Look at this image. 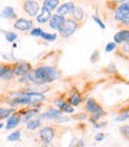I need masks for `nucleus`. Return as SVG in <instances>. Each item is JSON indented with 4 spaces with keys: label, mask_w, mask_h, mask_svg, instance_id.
<instances>
[{
    "label": "nucleus",
    "mask_w": 129,
    "mask_h": 147,
    "mask_svg": "<svg viewBox=\"0 0 129 147\" xmlns=\"http://www.w3.org/2000/svg\"><path fill=\"white\" fill-rule=\"evenodd\" d=\"M75 119L77 120H84V119H86V115L85 114H79V115L75 116Z\"/></svg>",
    "instance_id": "58836bf2"
},
{
    "label": "nucleus",
    "mask_w": 129,
    "mask_h": 147,
    "mask_svg": "<svg viewBox=\"0 0 129 147\" xmlns=\"http://www.w3.org/2000/svg\"><path fill=\"white\" fill-rule=\"evenodd\" d=\"M23 10L30 17H36L40 12V4L37 0H25L23 3Z\"/></svg>",
    "instance_id": "7ed1b4c3"
},
{
    "label": "nucleus",
    "mask_w": 129,
    "mask_h": 147,
    "mask_svg": "<svg viewBox=\"0 0 129 147\" xmlns=\"http://www.w3.org/2000/svg\"><path fill=\"white\" fill-rule=\"evenodd\" d=\"M1 17L6 18V19H14L16 18V12L12 6H6L1 11Z\"/></svg>",
    "instance_id": "2eb2a0df"
},
{
    "label": "nucleus",
    "mask_w": 129,
    "mask_h": 147,
    "mask_svg": "<svg viewBox=\"0 0 129 147\" xmlns=\"http://www.w3.org/2000/svg\"><path fill=\"white\" fill-rule=\"evenodd\" d=\"M0 17H1V12H0Z\"/></svg>",
    "instance_id": "37998d69"
},
{
    "label": "nucleus",
    "mask_w": 129,
    "mask_h": 147,
    "mask_svg": "<svg viewBox=\"0 0 129 147\" xmlns=\"http://www.w3.org/2000/svg\"><path fill=\"white\" fill-rule=\"evenodd\" d=\"M12 67H13L14 76H17V77H24V76L28 74L29 72L32 71L31 65L25 62V61H18V62L14 63Z\"/></svg>",
    "instance_id": "20e7f679"
},
{
    "label": "nucleus",
    "mask_w": 129,
    "mask_h": 147,
    "mask_svg": "<svg viewBox=\"0 0 129 147\" xmlns=\"http://www.w3.org/2000/svg\"><path fill=\"white\" fill-rule=\"evenodd\" d=\"M50 18H52V12L42 6L41 12H38V14L36 16V20H37V23H40V24L48 23V22L50 20Z\"/></svg>",
    "instance_id": "9b49d317"
},
{
    "label": "nucleus",
    "mask_w": 129,
    "mask_h": 147,
    "mask_svg": "<svg viewBox=\"0 0 129 147\" xmlns=\"http://www.w3.org/2000/svg\"><path fill=\"white\" fill-rule=\"evenodd\" d=\"M14 113V109L10 108H0V120L1 119H7L9 116H11Z\"/></svg>",
    "instance_id": "aec40b11"
},
{
    "label": "nucleus",
    "mask_w": 129,
    "mask_h": 147,
    "mask_svg": "<svg viewBox=\"0 0 129 147\" xmlns=\"http://www.w3.org/2000/svg\"><path fill=\"white\" fill-rule=\"evenodd\" d=\"M92 19H93V20H95V22H96V23L98 24V26H100V28H102V29H105V25H104V23H103V22H102V20H100V19H99V18L97 17V16H93V17H92Z\"/></svg>",
    "instance_id": "7c9ffc66"
},
{
    "label": "nucleus",
    "mask_w": 129,
    "mask_h": 147,
    "mask_svg": "<svg viewBox=\"0 0 129 147\" xmlns=\"http://www.w3.org/2000/svg\"><path fill=\"white\" fill-rule=\"evenodd\" d=\"M120 133L123 135L126 139H128L129 140V126H123L120 128Z\"/></svg>",
    "instance_id": "cd10ccee"
},
{
    "label": "nucleus",
    "mask_w": 129,
    "mask_h": 147,
    "mask_svg": "<svg viewBox=\"0 0 129 147\" xmlns=\"http://www.w3.org/2000/svg\"><path fill=\"white\" fill-rule=\"evenodd\" d=\"M84 145H85L84 141L80 140V139H73L68 147H84Z\"/></svg>",
    "instance_id": "393cba45"
},
{
    "label": "nucleus",
    "mask_w": 129,
    "mask_h": 147,
    "mask_svg": "<svg viewBox=\"0 0 129 147\" xmlns=\"http://www.w3.org/2000/svg\"><path fill=\"white\" fill-rule=\"evenodd\" d=\"M122 24H126V25H129V13L126 16V18L122 20Z\"/></svg>",
    "instance_id": "4c0bfd02"
},
{
    "label": "nucleus",
    "mask_w": 129,
    "mask_h": 147,
    "mask_svg": "<svg viewBox=\"0 0 129 147\" xmlns=\"http://www.w3.org/2000/svg\"><path fill=\"white\" fill-rule=\"evenodd\" d=\"M72 14H73V19L74 20H77V22L83 20V18H84V10H83V7L75 6L73 12H72Z\"/></svg>",
    "instance_id": "a211bd4d"
},
{
    "label": "nucleus",
    "mask_w": 129,
    "mask_h": 147,
    "mask_svg": "<svg viewBox=\"0 0 129 147\" xmlns=\"http://www.w3.org/2000/svg\"><path fill=\"white\" fill-rule=\"evenodd\" d=\"M55 129L53 127L46 126L40 130V139L43 144H50L55 139Z\"/></svg>",
    "instance_id": "39448f33"
},
{
    "label": "nucleus",
    "mask_w": 129,
    "mask_h": 147,
    "mask_svg": "<svg viewBox=\"0 0 129 147\" xmlns=\"http://www.w3.org/2000/svg\"><path fill=\"white\" fill-rule=\"evenodd\" d=\"M41 37H42L43 40L48 41V42H52V41H55V40H56V35H55V34H49V32L43 31V34L41 35Z\"/></svg>",
    "instance_id": "b1692460"
},
{
    "label": "nucleus",
    "mask_w": 129,
    "mask_h": 147,
    "mask_svg": "<svg viewBox=\"0 0 129 147\" xmlns=\"http://www.w3.org/2000/svg\"><path fill=\"white\" fill-rule=\"evenodd\" d=\"M69 119L68 117H62V116H59V117H56V119L54 120L55 122H67Z\"/></svg>",
    "instance_id": "2f4dec72"
},
{
    "label": "nucleus",
    "mask_w": 129,
    "mask_h": 147,
    "mask_svg": "<svg viewBox=\"0 0 129 147\" xmlns=\"http://www.w3.org/2000/svg\"><path fill=\"white\" fill-rule=\"evenodd\" d=\"M59 109L61 110V113H67V114H73V113H74L73 105H71L68 102H64Z\"/></svg>",
    "instance_id": "412c9836"
},
{
    "label": "nucleus",
    "mask_w": 129,
    "mask_h": 147,
    "mask_svg": "<svg viewBox=\"0 0 129 147\" xmlns=\"http://www.w3.org/2000/svg\"><path fill=\"white\" fill-rule=\"evenodd\" d=\"M115 43H126L129 42V30H120L114 36Z\"/></svg>",
    "instance_id": "ddd939ff"
},
{
    "label": "nucleus",
    "mask_w": 129,
    "mask_h": 147,
    "mask_svg": "<svg viewBox=\"0 0 129 147\" xmlns=\"http://www.w3.org/2000/svg\"><path fill=\"white\" fill-rule=\"evenodd\" d=\"M108 72H110V73H115V72H116V67H115L114 63L109 65V67H108Z\"/></svg>",
    "instance_id": "f704fd0d"
},
{
    "label": "nucleus",
    "mask_w": 129,
    "mask_h": 147,
    "mask_svg": "<svg viewBox=\"0 0 129 147\" xmlns=\"http://www.w3.org/2000/svg\"><path fill=\"white\" fill-rule=\"evenodd\" d=\"M115 48H116V43H115V42H110V43H108V45H106V47H105V51L110 53V51L115 50Z\"/></svg>",
    "instance_id": "c756f323"
},
{
    "label": "nucleus",
    "mask_w": 129,
    "mask_h": 147,
    "mask_svg": "<svg viewBox=\"0 0 129 147\" xmlns=\"http://www.w3.org/2000/svg\"><path fill=\"white\" fill-rule=\"evenodd\" d=\"M127 1H129V0H127Z\"/></svg>",
    "instance_id": "c03bdc74"
},
{
    "label": "nucleus",
    "mask_w": 129,
    "mask_h": 147,
    "mask_svg": "<svg viewBox=\"0 0 129 147\" xmlns=\"http://www.w3.org/2000/svg\"><path fill=\"white\" fill-rule=\"evenodd\" d=\"M98 56H99V53H98V51H95V54L91 55V61H92V62H96L97 59H98Z\"/></svg>",
    "instance_id": "72a5a7b5"
},
{
    "label": "nucleus",
    "mask_w": 129,
    "mask_h": 147,
    "mask_svg": "<svg viewBox=\"0 0 129 147\" xmlns=\"http://www.w3.org/2000/svg\"><path fill=\"white\" fill-rule=\"evenodd\" d=\"M37 114H38V109H25L24 111H20L22 121H23L24 123H26L28 121L34 119L35 115H37Z\"/></svg>",
    "instance_id": "4468645a"
},
{
    "label": "nucleus",
    "mask_w": 129,
    "mask_h": 147,
    "mask_svg": "<svg viewBox=\"0 0 129 147\" xmlns=\"http://www.w3.org/2000/svg\"><path fill=\"white\" fill-rule=\"evenodd\" d=\"M42 147H53L52 145H50V144H43V146Z\"/></svg>",
    "instance_id": "a19ab883"
},
{
    "label": "nucleus",
    "mask_w": 129,
    "mask_h": 147,
    "mask_svg": "<svg viewBox=\"0 0 129 147\" xmlns=\"http://www.w3.org/2000/svg\"><path fill=\"white\" fill-rule=\"evenodd\" d=\"M14 29L19 31H29L32 29V20L26 19V18H18L13 24Z\"/></svg>",
    "instance_id": "423d86ee"
},
{
    "label": "nucleus",
    "mask_w": 129,
    "mask_h": 147,
    "mask_svg": "<svg viewBox=\"0 0 129 147\" xmlns=\"http://www.w3.org/2000/svg\"><path fill=\"white\" fill-rule=\"evenodd\" d=\"M25 77L28 82L41 86L56 80L60 77V73L56 68L52 67V66H40V67L29 72Z\"/></svg>",
    "instance_id": "f257e3e1"
},
{
    "label": "nucleus",
    "mask_w": 129,
    "mask_h": 147,
    "mask_svg": "<svg viewBox=\"0 0 129 147\" xmlns=\"http://www.w3.org/2000/svg\"><path fill=\"white\" fill-rule=\"evenodd\" d=\"M5 37H6V41L7 42H10V43H12V42H14L17 40V34L16 32H12V31H6L5 32Z\"/></svg>",
    "instance_id": "5701e85b"
},
{
    "label": "nucleus",
    "mask_w": 129,
    "mask_h": 147,
    "mask_svg": "<svg viewBox=\"0 0 129 147\" xmlns=\"http://www.w3.org/2000/svg\"><path fill=\"white\" fill-rule=\"evenodd\" d=\"M83 102V98H81V96L79 94L77 91H74L73 93L71 94V97H69V104L71 105H73V107H77V105H79L80 103Z\"/></svg>",
    "instance_id": "f3484780"
},
{
    "label": "nucleus",
    "mask_w": 129,
    "mask_h": 147,
    "mask_svg": "<svg viewBox=\"0 0 129 147\" xmlns=\"http://www.w3.org/2000/svg\"><path fill=\"white\" fill-rule=\"evenodd\" d=\"M22 121V115L20 113H13L11 116L7 117L6 122V129H13L16 128Z\"/></svg>",
    "instance_id": "1a4fd4ad"
},
{
    "label": "nucleus",
    "mask_w": 129,
    "mask_h": 147,
    "mask_svg": "<svg viewBox=\"0 0 129 147\" xmlns=\"http://www.w3.org/2000/svg\"><path fill=\"white\" fill-rule=\"evenodd\" d=\"M37 1H38V0H37Z\"/></svg>",
    "instance_id": "a18cd8bd"
},
{
    "label": "nucleus",
    "mask_w": 129,
    "mask_h": 147,
    "mask_svg": "<svg viewBox=\"0 0 129 147\" xmlns=\"http://www.w3.org/2000/svg\"><path fill=\"white\" fill-rule=\"evenodd\" d=\"M122 50H123L124 53L129 54V42H126V43H123V47H122Z\"/></svg>",
    "instance_id": "473e14b6"
},
{
    "label": "nucleus",
    "mask_w": 129,
    "mask_h": 147,
    "mask_svg": "<svg viewBox=\"0 0 129 147\" xmlns=\"http://www.w3.org/2000/svg\"><path fill=\"white\" fill-rule=\"evenodd\" d=\"M104 136H105V135H104L103 133H99V134H97V135H96V141H102L103 139H104Z\"/></svg>",
    "instance_id": "e433bc0d"
},
{
    "label": "nucleus",
    "mask_w": 129,
    "mask_h": 147,
    "mask_svg": "<svg viewBox=\"0 0 129 147\" xmlns=\"http://www.w3.org/2000/svg\"><path fill=\"white\" fill-rule=\"evenodd\" d=\"M85 109L87 110L89 113H91V114H105L104 110L102 109V107H100L98 103H97L95 99H92V98H90V99L86 100Z\"/></svg>",
    "instance_id": "6e6552de"
},
{
    "label": "nucleus",
    "mask_w": 129,
    "mask_h": 147,
    "mask_svg": "<svg viewBox=\"0 0 129 147\" xmlns=\"http://www.w3.org/2000/svg\"><path fill=\"white\" fill-rule=\"evenodd\" d=\"M10 68H11V66H10V65H3V66H0V78H1V77L5 74V73L10 69Z\"/></svg>",
    "instance_id": "c85d7f7f"
},
{
    "label": "nucleus",
    "mask_w": 129,
    "mask_h": 147,
    "mask_svg": "<svg viewBox=\"0 0 129 147\" xmlns=\"http://www.w3.org/2000/svg\"><path fill=\"white\" fill-rule=\"evenodd\" d=\"M63 103H64V100H63V99H56V100L54 102V104H55L57 108H60V107L63 104Z\"/></svg>",
    "instance_id": "c9c22d12"
},
{
    "label": "nucleus",
    "mask_w": 129,
    "mask_h": 147,
    "mask_svg": "<svg viewBox=\"0 0 129 147\" xmlns=\"http://www.w3.org/2000/svg\"><path fill=\"white\" fill-rule=\"evenodd\" d=\"M42 34H43V30L41 28H34L30 30V35L34 36V37H41Z\"/></svg>",
    "instance_id": "a878e982"
},
{
    "label": "nucleus",
    "mask_w": 129,
    "mask_h": 147,
    "mask_svg": "<svg viewBox=\"0 0 129 147\" xmlns=\"http://www.w3.org/2000/svg\"><path fill=\"white\" fill-rule=\"evenodd\" d=\"M74 7H75V5H74L73 1L64 3V4H62V5H60L59 7H57V13H56V14L64 17V16H67V14H69V13L73 12Z\"/></svg>",
    "instance_id": "9d476101"
},
{
    "label": "nucleus",
    "mask_w": 129,
    "mask_h": 147,
    "mask_svg": "<svg viewBox=\"0 0 129 147\" xmlns=\"http://www.w3.org/2000/svg\"><path fill=\"white\" fill-rule=\"evenodd\" d=\"M3 127H4V124H3V123H1V122H0V129H1V128H3Z\"/></svg>",
    "instance_id": "79ce46f5"
},
{
    "label": "nucleus",
    "mask_w": 129,
    "mask_h": 147,
    "mask_svg": "<svg viewBox=\"0 0 129 147\" xmlns=\"http://www.w3.org/2000/svg\"><path fill=\"white\" fill-rule=\"evenodd\" d=\"M41 119H31L30 121H28L26 122V128L29 130H35V129H37L40 126H41Z\"/></svg>",
    "instance_id": "6ab92c4d"
},
{
    "label": "nucleus",
    "mask_w": 129,
    "mask_h": 147,
    "mask_svg": "<svg viewBox=\"0 0 129 147\" xmlns=\"http://www.w3.org/2000/svg\"><path fill=\"white\" fill-rule=\"evenodd\" d=\"M61 110L59 109H48L46 113H43L41 116H40V119H44V120H55L56 117H59L61 116Z\"/></svg>",
    "instance_id": "f8f14e48"
},
{
    "label": "nucleus",
    "mask_w": 129,
    "mask_h": 147,
    "mask_svg": "<svg viewBox=\"0 0 129 147\" xmlns=\"http://www.w3.org/2000/svg\"><path fill=\"white\" fill-rule=\"evenodd\" d=\"M78 23L77 20H74L73 18H69V19H66V23H64V25L59 30L60 32V36L63 38H68L71 37L72 35H73L75 32V30L78 29Z\"/></svg>",
    "instance_id": "f03ea898"
},
{
    "label": "nucleus",
    "mask_w": 129,
    "mask_h": 147,
    "mask_svg": "<svg viewBox=\"0 0 129 147\" xmlns=\"http://www.w3.org/2000/svg\"><path fill=\"white\" fill-rule=\"evenodd\" d=\"M128 119H129V109L128 110H124V111L116 119V121L120 122V121H124V120H128Z\"/></svg>",
    "instance_id": "bb28decb"
},
{
    "label": "nucleus",
    "mask_w": 129,
    "mask_h": 147,
    "mask_svg": "<svg viewBox=\"0 0 129 147\" xmlns=\"http://www.w3.org/2000/svg\"><path fill=\"white\" fill-rule=\"evenodd\" d=\"M59 4H60L59 0H43V7L49 10L50 12L56 10L59 7Z\"/></svg>",
    "instance_id": "dca6fc26"
},
{
    "label": "nucleus",
    "mask_w": 129,
    "mask_h": 147,
    "mask_svg": "<svg viewBox=\"0 0 129 147\" xmlns=\"http://www.w3.org/2000/svg\"><path fill=\"white\" fill-rule=\"evenodd\" d=\"M48 23H49V26L52 29L59 31L60 29L64 25V23H66V18L62 17V16H59V14H54V16H52V18H50V20L48 22Z\"/></svg>",
    "instance_id": "0eeeda50"
},
{
    "label": "nucleus",
    "mask_w": 129,
    "mask_h": 147,
    "mask_svg": "<svg viewBox=\"0 0 129 147\" xmlns=\"http://www.w3.org/2000/svg\"><path fill=\"white\" fill-rule=\"evenodd\" d=\"M20 135H22L20 130H16V131H13L12 134H10L9 136H7V140H9V141H11V142L18 141L19 139H20Z\"/></svg>",
    "instance_id": "4be33fe9"
},
{
    "label": "nucleus",
    "mask_w": 129,
    "mask_h": 147,
    "mask_svg": "<svg viewBox=\"0 0 129 147\" xmlns=\"http://www.w3.org/2000/svg\"><path fill=\"white\" fill-rule=\"evenodd\" d=\"M112 1H115V3H124V1H127V0H112Z\"/></svg>",
    "instance_id": "ea45409f"
}]
</instances>
